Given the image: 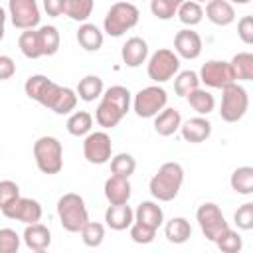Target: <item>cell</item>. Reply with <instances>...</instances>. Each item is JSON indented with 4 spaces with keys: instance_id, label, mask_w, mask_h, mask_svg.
Returning <instances> with one entry per match:
<instances>
[{
    "instance_id": "1",
    "label": "cell",
    "mask_w": 253,
    "mask_h": 253,
    "mask_svg": "<svg viewBox=\"0 0 253 253\" xmlns=\"http://www.w3.org/2000/svg\"><path fill=\"white\" fill-rule=\"evenodd\" d=\"M184 184V168L178 162H164L150 178L148 190L156 202H172Z\"/></svg>"
},
{
    "instance_id": "2",
    "label": "cell",
    "mask_w": 253,
    "mask_h": 253,
    "mask_svg": "<svg viewBox=\"0 0 253 253\" xmlns=\"http://www.w3.org/2000/svg\"><path fill=\"white\" fill-rule=\"evenodd\" d=\"M140 20V10L128 2V0H121L115 2L103 20V32L111 38H121L125 36L128 30H132Z\"/></svg>"
},
{
    "instance_id": "3",
    "label": "cell",
    "mask_w": 253,
    "mask_h": 253,
    "mask_svg": "<svg viewBox=\"0 0 253 253\" xmlns=\"http://www.w3.org/2000/svg\"><path fill=\"white\" fill-rule=\"evenodd\" d=\"M55 210H57V217H59L61 227L69 233H79L81 227L89 221V211H87L85 200L75 192L63 194L57 200Z\"/></svg>"
},
{
    "instance_id": "4",
    "label": "cell",
    "mask_w": 253,
    "mask_h": 253,
    "mask_svg": "<svg viewBox=\"0 0 253 253\" xmlns=\"http://www.w3.org/2000/svg\"><path fill=\"white\" fill-rule=\"evenodd\" d=\"M34 160L42 174L53 176L63 168V146L55 136L43 134L34 142Z\"/></svg>"
},
{
    "instance_id": "5",
    "label": "cell",
    "mask_w": 253,
    "mask_h": 253,
    "mask_svg": "<svg viewBox=\"0 0 253 253\" xmlns=\"http://www.w3.org/2000/svg\"><path fill=\"white\" fill-rule=\"evenodd\" d=\"M249 109V95L243 85L237 81L225 85L221 89V105H219V117L225 123H237L245 117Z\"/></svg>"
},
{
    "instance_id": "6",
    "label": "cell",
    "mask_w": 253,
    "mask_h": 253,
    "mask_svg": "<svg viewBox=\"0 0 253 253\" xmlns=\"http://www.w3.org/2000/svg\"><path fill=\"white\" fill-rule=\"evenodd\" d=\"M168 105V93L160 83L142 87L134 97H132V111L140 119H154L164 107Z\"/></svg>"
},
{
    "instance_id": "7",
    "label": "cell",
    "mask_w": 253,
    "mask_h": 253,
    "mask_svg": "<svg viewBox=\"0 0 253 253\" xmlns=\"http://www.w3.org/2000/svg\"><path fill=\"white\" fill-rule=\"evenodd\" d=\"M180 71V57L174 49L160 47L146 59V73L154 83H166Z\"/></svg>"
},
{
    "instance_id": "8",
    "label": "cell",
    "mask_w": 253,
    "mask_h": 253,
    "mask_svg": "<svg viewBox=\"0 0 253 253\" xmlns=\"http://www.w3.org/2000/svg\"><path fill=\"white\" fill-rule=\"evenodd\" d=\"M196 221H198V225H200L204 237H206L208 241H211V243L217 239L219 233H223V231L229 227V223H227L223 211H221L219 206L213 204V202H204V204L196 210Z\"/></svg>"
},
{
    "instance_id": "9",
    "label": "cell",
    "mask_w": 253,
    "mask_h": 253,
    "mask_svg": "<svg viewBox=\"0 0 253 253\" xmlns=\"http://www.w3.org/2000/svg\"><path fill=\"white\" fill-rule=\"evenodd\" d=\"M113 156V140L105 130H91L83 138V158L89 164H107Z\"/></svg>"
},
{
    "instance_id": "10",
    "label": "cell",
    "mask_w": 253,
    "mask_h": 253,
    "mask_svg": "<svg viewBox=\"0 0 253 253\" xmlns=\"http://www.w3.org/2000/svg\"><path fill=\"white\" fill-rule=\"evenodd\" d=\"M8 16L18 30H34L42 20L36 0H8Z\"/></svg>"
},
{
    "instance_id": "11",
    "label": "cell",
    "mask_w": 253,
    "mask_h": 253,
    "mask_svg": "<svg viewBox=\"0 0 253 253\" xmlns=\"http://www.w3.org/2000/svg\"><path fill=\"white\" fill-rule=\"evenodd\" d=\"M198 77H200V83H204L206 87H211V89H223L225 85L235 81V75H233L229 61H223V59L206 61L200 67Z\"/></svg>"
},
{
    "instance_id": "12",
    "label": "cell",
    "mask_w": 253,
    "mask_h": 253,
    "mask_svg": "<svg viewBox=\"0 0 253 253\" xmlns=\"http://www.w3.org/2000/svg\"><path fill=\"white\" fill-rule=\"evenodd\" d=\"M0 211H2L4 217L14 219V221H20V223H24V225L40 221V219H42V213H43L42 204H40L38 200H34V198H22V196L16 198L10 206H6V208L0 210Z\"/></svg>"
},
{
    "instance_id": "13",
    "label": "cell",
    "mask_w": 253,
    "mask_h": 253,
    "mask_svg": "<svg viewBox=\"0 0 253 253\" xmlns=\"http://www.w3.org/2000/svg\"><path fill=\"white\" fill-rule=\"evenodd\" d=\"M202 38L192 28H184L174 36V53L182 59H198L202 53Z\"/></svg>"
},
{
    "instance_id": "14",
    "label": "cell",
    "mask_w": 253,
    "mask_h": 253,
    "mask_svg": "<svg viewBox=\"0 0 253 253\" xmlns=\"http://www.w3.org/2000/svg\"><path fill=\"white\" fill-rule=\"evenodd\" d=\"M180 134L190 144L206 142L211 136V123L206 117H202V115L192 117V119H188V121H184L180 125Z\"/></svg>"
},
{
    "instance_id": "15",
    "label": "cell",
    "mask_w": 253,
    "mask_h": 253,
    "mask_svg": "<svg viewBox=\"0 0 253 253\" xmlns=\"http://www.w3.org/2000/svg\"><path fill=\"white\" fill-rule=\"evenodd\" d=\"M121 57L126 67H140L148 59V43L140 36L128 38L121 47Z\"/></svg>"
},
{
    "instance_id": "16",
    "label": "cell",
    "mask_w": 253,
    "mask_h": 253,
    "mask_svg": "<svg viewBox=\"0 0 253 253\" xmlns=\"http://www.w3.org/2000/svg\"><path fill=\"white\" fill-rule=\"evenodd\" d=\"M22 241L26 243V247L30 251H36V253H42L45 251L49 245H51V231L47 225L36 221V223H28L24 227V233H22Z\"/></svg>"
},
{
    "instance_id": "17",
    "label": "cell",
    "mask_w": 253,
    "mask_h": 253,
    "mask_svg": "<svg viewBox=\"0 0 253 253\" xmlns=\"http://www.w3.org/2000/svg\"><path fill=\"white\" fill-rule=\"evenodd\" d=\"M103 194H105V198H107L109 204H128L130 194H132V186H130L128 178L111 174L105 180Z\"/></svg>"
},
{
    "instance_id": "18",
    "label": "cell",
    "mask_w": 253,
    "mask_h": 253,
    "mask_svg": "<svg viewBox=\"0 0 253 253\" xmlns=\"http://www.w3.org/2000/svg\"><path fill=\"white\" fill-rule=\"evenodd\" d=\"M134 221V210L128 204H109L105 210V223L113 231H125Z\"/></svg>"
},
{
    "instance_id": "19",
    "label": "cell",
    "mask_w": 253,
    "mask_h": 253,
    "mask_svg": "<svg viewBox=\"0 0 253 253\" xmlns=\"http://www.w3.org/2000/svg\"><path fill=\"white\" fill-rule=\"evenodd\" d=\"M204 14L211 24L221 28L235 22V8L229 0H208Z\"/></svg>"
},
{
    "instance_id": "20",
    "label": "cell",
    "mask_w": 253,
    "mask_h": 253,
    "mask_svg": "<svg viewBox=\"0 0 253 253\" xmlns=\"http://www.w3.org/2000/svg\"><path fill=\"white\" fill-rule=\"evenodd\" d=\"M182 125V117L178 109L172 107H164L156 117H154V130L160 136H172L174 132L180 130Z\"/></svg>"
},
{
    "instance_id": "21",
    "label": "cell",
    "mask_w": 253,
    "mask_h": 253,
    "mask_svg": "<svg viewBox=\"0 0 253 253\" xmlns=\"http://www.w3.org/2000/svg\"><path fill=\"white\" fill-rule=\"evenodd\" d=\"M134 221H140L144 225L158 229L164 223V210L158 206V202H152V200L140 202L134 210Z\"/></svg>"
},
{
    "instance_id": "22",
    "label": "cell",
    "mask_w": 253,
    "mask_h": 253,
    "mask_svg": "<svg viewBox=\"0 0 253 253\" xmlns=\"http://www.w3.org/2000/svg\"><path fill=\"white\" fill-rule=\"evenodd\" d=\"M75 38H77V43L85 51H99L103 47V42H105V34L95 24H89V22H83L79 26Z\"/></svg>"
},
{
    "instance_id": "23",
    "label": "cell",
    "mask_w": 253,
    "mask_h": 253,
    "mask_svg": "<svg viewBox=\"0 0 253 253\" xmlns=\"http://www.w3.org/2000/svg\"><path fill=\"white\" fill-rule=\"evenodd\" d=\"M164 235H166V239H168L170 243L182 245V243H186V241L192 237V225H190V221H188L186 217L176 215V217H172V219L166 221V225H164Z\"/></svg>"
},
{
    "instance_id": "24",
    "label": "cell",
    "mask_w": 253,
    "mask_h": 253,
    "mask_svg": "<svg viewBox=\"0 0 253 253\" xmlns=\"http://www.w3.org/2000/svg\"><path fill=\"white\" fill-rule=\"evenodd\" d=\"M103 91H105V85H103V79L99 75L81 77L79 83H77V89H75L77 97L81 101H85V103H93L95 99H99L103 95Z\"/></svg>"
},
{
    "instance_id": "25",
    "label": "cell",
    "mask_w": 253,
    "mask_h": 253,
    "mask_svg": "<svg viewBox=\"0 0 253 253\" xmlns=\"http://www.w3.org/2000/svg\"><path fill=\"white\" fill-rule=\"evenodd\" d=\"M36 32H38V43H40L42 57L55 55L59 51V43H61V36L57 32V28L55 26H40Z\"/></svg>"
},
{
    "instance_id": "26",
    "label": "cell",
    "mask_w": 253,
    "mask_h": 253,
    "mask_svg": "<svg viewBox=\"0 0 253 253\" xmlns=\"http://www.w3.org/2000/svg\"><path fill=\"white\" fill-rule=\"evenodd\" d=\"M123 117H125V113H123L121 109H117L113 103L105 101V99H101V103H99L97 109H95V121H97V125L103 126L105 130H107V128H115V126L123 121Z\"/></svg>"
},
{
    "instance_id": "27",
    "label": "cell",
    "mask_w": 253,
    "mask_h": 253,
    "mask_svg": "<svg viewBox=\"0 0 253 253\" xmlns=\"http://www.w3.org/2000/svg\"><path fill=\"white\" fill-rule=\"evenodd\" d=\"M95 0H63V16L73 22H87L93 14Z\"/></svg>"
},
{
    "instance_id": "28",
    "label": "cell",
    "mask_w": 253,
    "mask_h": 253,
    "mask_svg": "<svg viewBox=\"0 0 253 253\" xmlns=\"http://www.w3.org/2000/svg\"><path fill=\"white\" fill-rule=\"evenodd\" d=\"M229 184H231V190L235 194L251 196L253 194V168L251 166H239V168H235L231 172Z\"/></svg>"
},
{
    "instance_id": "29",
    "label": "cell",
    "mask_w": 253,
    "mask_h": 253,
    "mask_svg": "<svg viewBox=\"0 0 253 253\" xmlns=\"http://www.w3.org/2000/svg\"><path fill=\"white\" fill-rule=\"evenodd\" d=\"M65 128L71 136H85L93 128V115L89 111H75L69 115Z\"/></svg>"
},
{
    "instance_id": "30",
    "label": "cell",
    "mask_w": 253,
    "mask_h": 253,
    "mask_svg": "<svg viewBox=\"0 0 253 253\" xmlns=\"http://www.w3.org/2000/svg\"><path fill=\"white\" fill-rule=\"evenodd\" d=\"M235 81H251L253 79V53L251 51H239L229 61Z\"/></svg>"
},
{
    "instance_id": "31",
    "label": "cell",
    "mask_w": 253,
    "mask_h": 253,
    "mask_svg": "<svg viewBox=\"0 0 253 253\" xmlns=\"http://www.w3.org/2000/svg\"><path fill=\"white\" fill-rule=\"evenodd\" d=\"M186 99H188L190 107H192L198 115H202V117H208V115L215 109V97H213L210 91L202 89V87L194 89Z\"/></svg>"
},
{
    "instance_id": "32",
    "label": "cell",
    "mask_w": 253,
    "mask_h": 253,
    "mask_svg": "<svg viewBox=\"0 0 253 253\" xmlns=\"http://www.w3.org/2000/svg\"><path fill=\"white\" fill-rule=\"evenodd\" d=\"M101 99L113 103V105H115L117 109H121L125 115L130 111V105H132V93H130L126 87H123V85H111L109 89L103 91Z\"/></svg>"
},
{
    "instance_id": "33",
    "label": "cell",
    "mask_w": 253,
    "mask_h": 253,
    "mask_svg": "<svg viewBox=\"0 0 253 253\" xmlns=\"http://www.w3.org/2000/svg\"><path fill=\"white\" fill-rule=\"evenodd\" d=\"M176 16H178V20H180L184 26L194 28V26H198V24L204 20V8H202V4H198V2H194V0H184V2L178 6Z\"/></svg>"
},
{
    "instance_id": "34",
    "label": "cell",
    "mask_w": 253,
    "mask_h": 253,
    "mask_svg": "<svg viewBox=\"0 0 253 253\" xmlns=\"http://www.w3.org/2000/svg\"><path fill=\"white\" fill-rule=\"evenodd\" d=\"M77 101H79V97H77L75 89L61 85L59 91H57V97H55V101H53V105H51L49 111H53L55 115H69L71 111H75Z\"/></svg>"
},
{
    "instance_id": "35",
    "label": "cell",
    "mask_w": 253,
    "mask_h": 253,
    "mask_svg": "<svg viewBox=\"0 0 253 253\" xmlns=\"http://www.w3.org/2000/svg\"><path fill=\"white\" fill-rule=\"evenodd\" d=\"M200 87V77H198V71H192V69H184V71H178L174 75V93L178 97H188L194 89Z\"/></svg>"
},
{
    "instance_id": "36",
    "label": "cell",
    "mask_w": 253,
    "mask_h": 253,
    "mask_svg": "<svg viewBox=\"0 0 253 253\" xmlns=\"http://www.w3.org/2000/svg\"><path fill=\"white\" fill-rule=\"evenodd\" d=\"M111 174L115 176H123V178H130L136 170V160L132 154L128 152H119L115 156H111Z\"/></svg>"
},
{
    "instance_id": "37",
    "label": "cell",
    "mask_w": 253,
    "mask_h": 253,
    "mask_svg": "<svg viewBox=\"0 0 253 253\" xmlns=\"http://www.w3.org/2000/svg\"><path fill=\"white\" fill-rule=\"evenodd\" d=\"M18 47H20L22 55L28 57V59H38V57H42L36 28H34V30H24V32L20 34V38H18Z\"/></svg>"
},
{
    "instance_id": "38",
    "label": "cell",
    "mask_w": 253,
    "mask_h": 253,
    "mask_svg": "<svg viewBox=\"0 0 253 253\" xmlns=\"http://www.w3.org/2000/svg\"><path fill=\"white\" fill-rule=\"evenodd\" d=\"M213 243H215L217 249L223 251V253H239V251L243 249V239H241V235H239L235 229H231V227H227L223 233H219Z\"/></svg>"
},
{
    "instance_id": "39",
    "label": "cell",
    "mask_w": 253,
    "mask_h": 253,
    "mask_svg": "<svg viewBox=\"0 0 253 253\" xmlns=\"http://www.w3.org/2000/svg\"><path fill=\"white\" fill-rule=\"evenodd\" d=\"M81 239L87 247H99L105 239V225L99 223V221H87L83 227H81Z\"/></svg>"
},
{
    "instance_id": "40",
    "label": "cell",
    "mask_w": 253,
    "mask_h": 253,
    "mask_svg": "<svg viewBox=\"0 0 253 253\" xmlns=\"http://www.w3.org/2000/svg\"><path fill=\"white\" fill-rule=\"evenodd\" d=\"M184 0H150V12L158 20H172Z\"/></svg>"
},
{
    "instance_id": "41",
    "label": "cell",
    "mask_w": 253,
    "mask_h": 253,
    "mask_svg": "<svg viewBox=\"0 0 253 253\" xmlns=\"http://www.w3.org/2000/svg\"><path fill=\"white\" fill-rule=\"evenodd\" d=\"M51 79H47L45 75H42V73H38V75H30L28 79H26V83H24V93L32 99V101H40V97L43 95V91H45V87H47V83H49Z\"/></svg>"
},
{
    "instance_id": "42",
    "label": "cell",
    "mask_w": 253,
    "mask_h": 253,
    "mask_svg": "<svg viewBox=\"0 0 253 253\" xmlns=\"http://www.w3.org/2000/svg\"><path fill=\"white\" fill-rule=\"evenodd\" d=\"M156 231H158V229H154V227H150V225H144V223H140V221H132L130 227H128L130 239H132L134 243H138V245L152 243L154 237H156Z\"/></svg>"
},
{
    "instance_id": "43",
    "label": "cell",
    "mask_w": 253,
    "mask_h": 253,
    "mask_svg": "<svg viewBox=\"0 0 253 253\" xmlns=\"http://www.w3.org/2000/svg\"><path fill=\"white\" fill-rule=\"evenodd\" d=\"M233 221L235 227L241 231H251L253 229V202H245L241 204L235 213H233Z\"/></svg>"
},
{
    "instance_id": "44",
    "label": "cell",
    "mask_w": 253,
    "mask_h": 253,
    "mask_svg": "<svg viewBox=\"0 0 253 253\" xmlns=\"http://www.w3.org/2000/svg\"><path fill=\"white\" fill-rule=\"evenodd\" d=\"M22 245V237L16 233V229L2 227L0 229V253H18Z\"/></svg>"
},
{
    "instance_id": "45",
    "label": "cell",
    "mask_w": 253,
    "mask_h": 253,
    "mask_svg": "<svg viewBox=\"0 0 253 253\" xmlns=\"http://www.w3.org/2000/svg\"><path fill=\"white\" fill-rule=\"evenodd\" d=\"M20 198V186L14 180H0V210Z\"/></svg>"
},
{
    "instance_id": "46",
    "label": "cell",
    "mask_w": 253,
    "mask_h": 253,
    "mask_svg": "<svg viewBox=\"0 0 253 253\" xmlns=\"http://www.w3.org/2000/svg\"><path fill=\"white\" fill-rule=\"evenodd\" d=\"M237 36L245 45L253 43V16H243L237 22Z\"/></svg>"
},
{
    "instance_id": "47",
    "label": "cell",
    "mask_w": 253,
    "mask_h": 253,
    "mask_svg": "<svg viewBox=\"0 0 253 253\" xmlns=\"http://www.w3.org/2000/svg\"><path fill=\"white\" fill-rule=\"evenodd\" d=\"M16 75V61L10 55H0V81H8Z\"/></svg>"
},
{
    "instance_id": "48",
    "label": "cell",
    "mask_w": 253,
    "mask_h": 253,
    "mask_svg": "<svg viewBox=\"0 0 253 253\" xmlns=\"http://www.w3.org/2000/svg\"><path fill=\"white\" fill-rule=\"evenodd\" d=\"M43 10L47 16L57 18L63 14V0H43Z\"/></svg>"
},
{
    "instance_id": "49",
    "label": "cell",
    "mask_w": 253,
    "mask_h": 253,
    "mask_svg": "<svg viewBox=\"0 0 253 253\" xmlns=\"http://www.w3.org/2000/svg\"><path fill=\"white\" fill-rule=\"evenodd\" d=\"M0 24H6V10L0 6Z\"/></svg>"
},
{
    "instance_id": "50",
    "label": "cell",
    "mask_w": 253,
    "mask_h": 253,
    "mask_svg": "<svg viewBox=\"0 0 253 253\" xmlns=\"http://www.w3.org/2000/svg\"><path fill=\"white\" fill-rule=\"evenodd\" d=\"M4 34H6V24H0V42L4 40Z\"/></svg>"
},
{
    "instance_id": "51",
    "label": "cell",
    "mask_w": 253,
    "mask_h": 253,
    "mask_svg": "<svg viewBox=\"0 0 253 253\" xmlns=\"http://www.w3.org/2000/svg\"><path fill=\"white\" fill-rule=\"evenodd\" d=\"M231 4H249L251 0H229Z\"/></svg>"
},
{
    "instance_id": "52",
    "label": "cell",
    "mask_w": 253,
    "mask_h": 253,
    "mask_svg": "<svg viewBox=\"0 0 253 253\" xmlns=\"http://www.w3.org/2000/svg\"><path fill=\"white\" fill-rule=\"evenodd\" d=\"M194 2H198V4H204V2H208V0H194Z\"/></svg>"
},
{
    "instance_id": "53",
    "label": "cell",
    "mask_w": 253,
    "mask_h": 253,
    "mask_svg": "<svg viewBox=\"0 0 253 253\" xmlns=\"http://www.w3.org/2000/svg\"><path fill=\"white\" fill-rule=\"evenodd\" d=\"M128 2H130V0H128Z\"/></svg>"
}]
</instances>
